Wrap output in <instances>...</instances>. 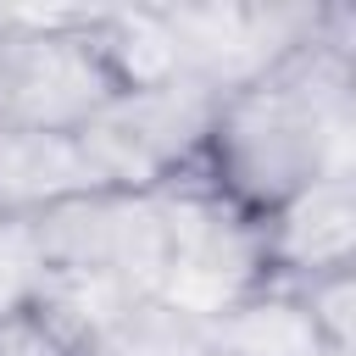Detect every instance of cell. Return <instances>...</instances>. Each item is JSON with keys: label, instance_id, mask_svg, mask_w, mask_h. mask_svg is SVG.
<instances>
[{"label": "cell", "instance_id": "277c9868", "mask_svg": "<svg viewBox=\"0 0 356 356\" xmlns=\"http://www.w3.org/2000/svg\"><path fill=\"white\" fill-rule=\"evenodd\" d=\"M267 278H312L334 267H356V178L328 172L284 211L261 222Z\"/></svg>", "mask_w": 356, "mask_h": 356}, {"label": "cell", "instance_id": "3957f363", "mask_svg": "<svg viewBox=\"0 0 356 356\" xmlns=\"http://www.w3.org/2000/svg\"><path fill=\"white\" fill-rule=\"evenodd\" d=\"M122 95L89 17H11L0 33V117L44 134H78Z\"/></svg>", "mask_w": 356, "mask_h": 356}, {"label": "cell", "instance_id": "7a4b0ae2", "mask_svg": "<svg viewBox=\"0 0 356 356\" xmlns=\"http://www.w3.org/2000/svg\"><path fill=\"white\" fill-rule=\"evenodd\" d=\"M211 106H217V95L200 89L195 78H167V83L111 95L72 134L89 184L117 189V195H156V189L178 184L200 161Z\"/></svg>", "mask_w": 356, "mask_h": 356}, {"label": "cell", "instance_id": "52a82bcc", "mask_svg": "<svg viewBox=\"0 0 356 356\" xmlns=\"http://www.w3.org/2000/svg\"><path fill=\"white\" fill-rule=\"evenodd\" d=\"M206 328H211V356H334L317 339L295 289L278 284V278L217 306L206 317Z\"/></svg>", "mask_w": 356, "mask_h": 356}, {"label": "cell", "instance_id": "6da1fadb", "mask_svg": "<svg viewBox=\"0 0 356 356\" xmlns=\"http://www.w3.org/2000/svg\"><path fill=\"white\" fill-rule=\"evenodd\" d=\"M44 284L89 295H139L167 278V222L156 195L78 189L28 217Z\"/></svg>", "mask_w": 356, "mask_h": 356}, {"label": "cell", "instance_id": "5b68a950", "mask_svg": "<svg viewBox=\"0 0 356 356\" xmlns=\"http://www.w3.org/2000/svg\"><path fill=\"white\" fill-rule=\"evenodd\" d=\"M78 189H95L72 134H44L0 117V217H33Z\"/></svg>", "mask_w": 356, "mask_h": 356}, {"label": "cell", "instance_id": "ba28073f", "mask_svg": "<svg viewBox=\"0 0 356 356\" xmlns=\"http://www.w3.org/2000/svg\"><path fill=\"white\" fill-rule=\"evenodd\" d=\"M6 22H11V11H0V33H6Z\"/></svg>", "mask_w": 356, "mask_h": 356}, {"label": "cell", "instance_id": "8992f818", "mask_svg": "<svg viewBox=\"0 0 356 356\" xmlns=\"http://www.w3.org/2000/svg\"><path fill=\"white\" fill-rule=\"evenodd\" d=\"M83 356H211L206 312L184 306L167 289H139L106 306Z\"/></svg>", "mask_w": 356, "mask_h": 356}]
</instances>
